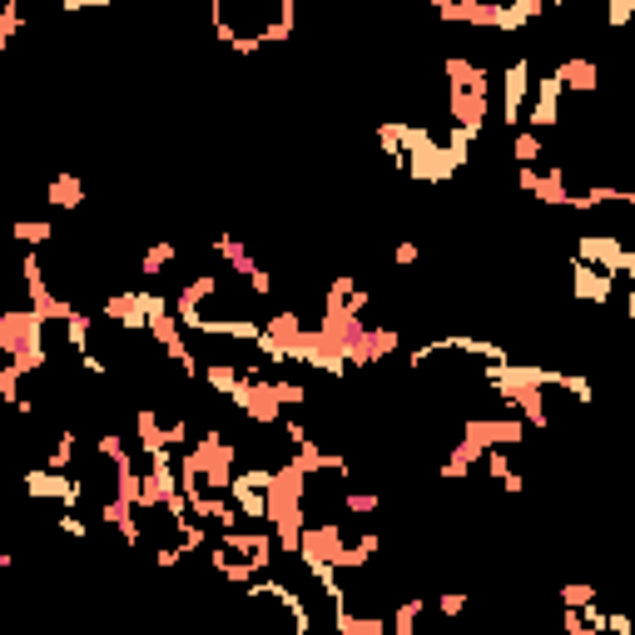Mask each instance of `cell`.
Wrapping results in <instances>:
<instances>
[{
    "instance_id": "e575fe53",
    "label": "cell",
    "mask_w": 635,
    "mask_h": 635,
    "mask_svg": "<svg viewBox=\"0 0 635 635\" xmlns=\"http://www.w3.org/2000/svg\"><path fill=\"white\" fill-rule=\"evenodd\" d=\"M437 611H442V616H462V611H467V596H462V591H447V596H437Z\"/></svg>"
},
{
    "instance_id": "7a4b0ae2",
    "label": "cell",
    "mask_w": 635,
    "mask_h": 635,
    "mask_svg": "<svg viewBox=\"0 0 635 635\" xmlns=\"http://www.w3.org/2000/svg\"><path fill=\"white\" fill-rule=\"evenodd\" d=\"M25 497L30 502H55V507H80L85 502V487H80V472H55V467H35L25 472Z\"/></svg>"
},
{
    "instance_id": "836d02e7",
    "label": "cell",
    "mask_w": 635,
    "mask_h": 635,
    "mask_svg": "<svg viewBox=\"0 0 635 635\" xmlns=\"http://www.w3.org/2000/svg\"><path fill=\"white\" fill-rule=\"evenodd\" d=\"M417 258H422V244H417V239H397V244H392V263H402V268H412Z\"/></svg>"
},
{
    "instance_id": "f546056e",
    "label": "cell",
    "mask_w": 635,
    "mask_h": 635,
    "mask_svg": "<svg viewBox=\"0 0 635 635\" xmlns=\"http://www.w3.org/2000/svg\"><path fill=\"white\" fill-rule=\"evenodd\" d=\"M273 392H278V402H283V412H293V407H303L308 402V387L293 378H273Z\"/></svg>"
},
{
    "instance_id": "4dcf8cb0",
    "label": "cell",
    "mask_w": 635,
    "mask_h": 635,
    "mask_svg": "<svg viewBox=\"0 0 635 635\" xmlns=\"http://www.w3.org/2000/svg\"><path fill=\"white\" fill-rule=\"evenodd\" d=\"M343 511L348 516H373V511H382V497L378 492H343Z\"/></svg>"
},
{
    "instance_id": "9c48e42d",
    "label": "cell",
    "mask_w": 635,
    "mask_h": 635,
    "mask_svg": "<svg viewBox=\"0 0 635 635\" xmlns=\"http://www.w3.org/2000/svg\"><path fill=\"white\" fill-rule=\"evenodd\" d=\"M526 100H531V55H516L502 70V120H507V129L521 125Z\"/></svg>"
},
{
    "instance_id": "2e32d148",
    "label": "cell",
    "mask_w": 635,
    "mask_h": 635,
    "mask_svg": "<svg viewBox=\"0 0 635 635\" xmlns=\"http://www.w3.org/2000/svg\"><path fill=\"white\" fill-rule=\"evenodd\" d=\"M40 199H45L50 209H60V214H75V209L85 204V179H80V174H50Z\"/></svg>"
},
{
    "instance_id": "3957f363",
    "label": "cell",
    "mask_w": 635,
    "mask_h": 635,
    "mask_svg": "<svg viewBox=\"0 0 635 635\" xmlns=\"http://www.w3.org/2000/svg\"><path fill=\"white\" fill-rule=\"evenodd\" d=\"M144 462H149V472H144V482H139L134 511H159L174 492H179V467H174V452H169V447H159V452L144 457Z\"/></svg>"
},
{
    "instance_id": "277c9868",
    "label": "cell",
    "mask_w": 635,
    "mask_h": 635,
    "mask_svg": "<svg viewBox=\"0 0 635 635\" xmlns=\"http://www.w3.org/2000/svg\"><path fill=\"white\" fill-rule=\"evenodd\" d=\"M462 437H472L477 447H521L531 432H526V422L511 412V417H462Z\"/></svg>"
},
{
    "instance_id": "ac0fdd59",
    "label": "cell",
    "mask_w": 635,
    "mask_h": 635,
    "mask_svg": "<svg viewBox=\"0 0 635 635\" xmlns=\"http://www.w3.org/2000/svg\"><path fill=\"white\" fill-rule=\"evenodd\" d=\"M303 328H308V323H303V313H298V308H278L273 318H263V338H268V343H278L283 353L293 348V338H298Z\"/></svg>"
},
{
    "instance_id": "1f68e13d",
    "label": "cell",
    "mask_w": 635,
    "mask_h": 635,
    "mask_svg": "<svg viewBox=\"0 0 635 635\" xmlns=\"http://www.w3.org/2000/svg\"><path fill=\"white\" fill-rule=\"evenodd\" d=\"M164 447H169V452L189 447V417H174V422H164Z\"/></svg>"
},
{
    "instance_id": "52a82bcc",
    "label": "cell",
    "mask_w": 635,
    "mask_h": 635,
    "mask_svg": "<svg viewBox=\"0 0 635 635\" xmlns=\"http://www.w3.org/2000/svg\"><path fill=\"white\" fill-rule=\"evenodd\" d=\"M621 283H626V278H616V273H606V268H596V263L571 258V293H576V303H596V308H606V303L616 298Z\"/></svg>"
},
{
    "instance_id": "cb8c5ba5",
    "label": "cell",
    "mask_w": 635,
    "mask_h": 635,
    "mask_svg": "<svg viewBox=\"0 0 635 635\" xmlns=\"http://www.w3.org/2000/svg\"><path fill=\"white\" fill-rule=\"evenodd\" d=\"M10 239H20L25 249H45L55 239V224L50 219H15L10 224Z\"/></svg>"
},
{
    "instance_id": "83f0119b",
    "label": "cell",
    "mask_w": 635,
    "mask_h": 635,
    "mask_svg": "<svg viewBox=\"0 0 635 635\" xmlns=\"http://www.w3.org/2000/svg\"><path fill=\"white\" fill-rule=\"evenodd\" d=\"M90 328H95V318H90L85 308H75V313L65 318V343H70L75 353H85V348H90Z\"/></svg>"
},
{
    "instance_id": "9a60e30c",
    "label": "cell",
    "mask_w": 635,
    "mask_h": 635,
    "mask_svg": "<svg viewBox=\"0 0 635 635\" xmlns=\"http://www.w3.org/2000/svg\"><path fill=\"white\" fill-rule=\"evenodd\" d=\"M531 199L546 204V209H566V204H571V174H566V164L541 169L536 184H531Z\"/></svg>"
},
{
    "instance_id": "d6986e66",
    "label": "cell",
    "mask_w": 635,
    "mask_h": 635,
    "mask_svg": "<svg viewBox=\"0 0 635 635\" xmlns=\"http://www.w3.org/2000/svg\"><path fill=\"white\" fill-rule=\"evenodd\" d=\"M159 447H164V422H159L154 407H139L134 412V452L139 457H154Z\"/></svg>"
},
{
    "instance_id": "30bf717a",
    "label": "cell",
    "mask_w": 635,
    "mask_h": 635,
    "mask_svg": "<svg viewBox=\"0 0 635 635\" xmlns=\"http://www.w3.org/2000/svg\"><path fill=\"white\" fill-rule=\"evenodd\" d=\"M219 546H229L234 556H244L254 571H268L278 561V546H273V531H244V526H224Z\"/></svg>"
},
{
    "instance_id": "5bb4252c",
    "label": "cell",
    "mask_w": 635,
    "mask_h": 635,
    "mask_svg": "<svg viewBox=\"0 0 635 635\" xmlns=\"http://www.w3.org/2000/svg\"><path fill=\"white\" fill-rule=\"evenodd\" d=\"M551 75L561 80L566 95H596V85H601V65L586 60V55H566V60H556Z\"/></svg>"
},
{
    "instance_id": "f1b7e54d",
    "label": "cell",
    "mask_w": 635,
    "mask_h": 635,
    "mask_svg": "<svg viewBox=\"0 0 635 635\" xmlns=\"http://www.w3.org/2000/svg\"><path fill=\"white\" fill-rule=\"evenodd\" d=\"M556 601L561 606H586V601H601V591L591 581H566V586H556Z\"/></svg>"
},
{
    "instance_id": "7c38bea8",
    "label": "cell",
    "mask_w": 635,
    "mask_h": 635,
    "mask_svg": "<svg viewBox=\"0 0 635 635\" xmlns=\"http://www.w3.org/2000/svg\"><path fill=\"white\" fill-rule=\"evenodd\" d=\"M293 462H298L308 477H323V472H328V477H353V462H348L343 452H328V447H318L313 437L293 447Z\"/></svg>"
},
{
    "instance_id": "8fae6325",
    "label": "cell",
    "mask_w": 635,
    "mask_h": 635,
    "mask_svg": "<svg viewBox=\"0 0 635 635\" xmlns=\"http://www.w3.org/2000/svg\"><path fill=\"white\" fill-rule=\"evenodd\" d=\"M561 100H566L561 80H556V75H541V80H536V100H531V110L521 115V125L536 129V134L556 129V125H561Z\"/></svg>"
},
{
    "instance_id": "4316f807",
    "label": "cell",
    "mask_w": 635,
    "mask_h": 635,
    "mask_svg": "<svg viewBox=\"0 0 635 635\" xmlns=\"http://www.w3.org/2000/svg\"><path fill=\"white\" fill-rule=\"evenodd\" d=\"M546 154V139L536 129H511V159L516 164H536Z\"/></svg>"
},
{
    "instance_id": "d4e9b609",
    "label": "cell",
    "mask_w": 635,
    "mask_h": 635,
    "mask_svg": "<svg viewBox=\"0 0 635 635\" xmlns=\"http://www.w3.org/2000/svg\"><path fill=\"white\" fill-rule=\"evenodd\" d=\"M75 447H80V432H75V427H60V432H55V447H50V457H45V467L75 472Z\"/></svg>"
},
{
    "instance_id": "7402d4cb",
    "label": "cell",
    "mask_w": 635,
    "mask_h": 635,
    "mask_svg": "<svg viewBox=\"0 0 635 635\" xmlns=\"http://www.w3.org/2000/svg\"><path fill=\"white\" fill-rule=\"evenodd\" d=\"M422 611H427V601H422V596H402V601H397V611L387 616V631H392V635H417Z\"/></svg>"
},
{
    "instance_id": "6da1fadb",
    "label": "cell",
    "mask_w": 635,
    "mask_h": 635,
    "mask_svg": "<svg viewBox=\"0 0 635 635\" xmlns=\"http://www.w3.org/2000/svg\"><path fill=\"white\" fill-rule=\"evenodd\" d=\"M0 358H10L20 378L45 373V363H50V353H45V323H40V313L30 303L0 313Z\"/></svg>"
},
{
    "instance_id": "e0dca14e",
    "label": "cell",
    "mask_w": 635,
    "mask_h": 635,
    "mask_svg": "<svg viewBox=\"0 0 635 635\" xmlns=\"http://www.w3.org/2000/svg\"><path fill=\"white\" fill-rule=\"evenodd\" d=\"M477 467H487V477H492V482H497V487H502L507 497H521V492H526V477H521V472L511 467L507 447H487Z\"/></svg>"
},
{
    "instance_id": "d590c367",
    "label": "cell",
    "mask_w": 635,
    "mask_h": 635,
    "mask_svg": "<svg viewBox=\"0 0 635 635\" xmlns=\"http://www.w3.org/2000/svg\"><path fill=\"white\" fill-rule=\"evenodd\" d=\"M561 631H566V635H591V631H586V621H581V606H566V616H561Z\"/></svg>"
},
{
    "instance_id": "4fadbf2b",
    "label": "cell",
    "mask_w": 635,
    "mask_h": 635,
    "mask_svg": "<svg viewBox=\"0 0 635 635\" xmlns=\"http://www.w3.org/2000/svg\"><path fill=\"white\" fill-rule=\"evenodd\" d=\"M105 318H110L120 333H144V288L105 293Z\"/></svg>"
},
{
    "instance_id": "8992f818",
    "label": "cell",
    "mask_w": 635,
    "mask_h": 635,
    "mask_svg": "<svg viewBox=\"0 0 635 635\" xmlns=\"http://www.w3.org/2000/svg\"><path fill=\"white\" fill-rule=\"evenodd\" d=\"M492 115V90H467V85H447V120L457 129H467L472 139L482 134Z\"/></svg>"
},
{
    "instance_id": "5b68a950",
    "label": "cell",
    "mask_w": 635,
    "mask_h": 635,
    "mask_svg": "<svg viewBox=\"0 0 635 635\" xmlns=\"http://www.w3.org/2000/svg\"><path fill=\"white\" fill-rule=\"evenodd\" d=\"M581 263H596V268H606V273H616V278H626L635 273V254L621 244V239H611V234H581L576 239V254Z\"/></svg>"
},
{
    "instance_id": "ba28073f",
    "label": "cell",
    "mask_w": 635,
    "mask_h": 635,
    "mask_svg": "<svg viewBox=\"0 0 635 635\" xmlns=\"http://www.w3.org/2000/svg\"><path fill=\"white\" fill-rule=\"evenodd\" d=\"M397 348H402V333L392 323H368L363 338L348 348V368H378L382 358H392Z\"/></svg>"
},
{
    "instance_id": "484cf974",
    "label": "cell",
    "mask_w": 635,
    "mask_h": 635,
    "mask_svg": "<svg viewBox=\"0 0 635 635\" xmlns=\"http://www.w3.org/2000/svg\"><path fill=\"white\" fill-rule=\"evenodd\" d=\"M174 258H179V244H174V239H154V244L144 249V258H139V273L154 278V273H164Z\"/></svg>"
},
{
    "instance_id": "f35d334b",
    "label": "cell",
    "mask_w": 635,
    "mask_h": 635,
    "mask_svg": "<svg viewBox=\"0 0 635 635\" xmlns=\"http://www.w3.org/2000/svg\"><path fill=\"white\" fill-rule=\"evenodd\" d=\"M556 5H576V0H556Z\"/></svg>"
},
{
    "instance_id": "d6a6232c",
    "label": "cell",
    "mask_w": 635,
    "mask_h": 635,
    "mask_svg": "<svg viewBox=\"0 0 635 635\" xmlns=\"http://www.w3.org/2000/svg\"><path fill=\"white\" fill-rule=\"evenodd\" d=\"M631 15H635V0H611L606 25H611V30H626V25H631Z\"/></svg>"
},
{
    "instance_id": "74e56055",
    "label": "cell",
    "mask_w": 635,
    "mask_h": 635,
    "mask_svg": "<svg viewBox=\"0 0 635 635\" xmlns=\"http://www.w3.org/2000/svg\"><path fill=\"white\" fill-rule=\"evenodd\" d=\"M10 561H15V556H10V551L0 546V571H10Z\"/></svg>"
},
{
    "instance_id": "ffe728a7",
    "label": "cell",
    "mask_w": 635,
    "mask_h": 635,
    "mask_svg": "<svg viewBox=\"0 0 635 635\" xmlns=\"http://www.w3.org/2000/svg\"><path fill=\"white\" fill-rule=\"evenodd\" d=\"M209 249H214V254L224 258V263H229V268H234L239 278H249V273L258 268V258L249 254V244H244V239H234V234H219V239H214Z\"/></svg>"
},
{
    "instance_id": "44dd1931",
    "label": "cell",
    "mask_w": 635,
    "mask_h": 635,
    "mask_svg": "<svg viewBox=\"0 0 635 635\" xmlns=\"http://www.w3.org/2000/svg\"><path fill=\"white\" fill-rule=\"evenodd\" d=\"M224 492H229V502L239 507V516H244V521H263V487H249L244 477H234Z\"/></svg>"
},
{
    "instance_id": "8d00e7d4",
    "label": "cell",
    "mask_w": 635,
    "mask_h": 635,
    "mask_svg": "<svg viewBox=\"0 0 635 635\" xmlns=\"http://www.w3.org/2000/svg\"><path fill=\"white\" fill-rule=\"evenodd\" d=\"M606 631H611V635H631V616H621V611H616V616H606Z\"/></svg>"
},
{
    "instance_id": "603a6c76",
    "label": "cell",
    "mask_w": 635,
    "mask_h": 635,
    "mask_svg": "<svg viewBox=\"0 0 635 635\" xmlns=\"http://www.w3.org/2000/svg\"><path fill=\"white\" fill-rule=\"evenodd\" d=\"M239 373H244L239 363H229V358H214V363H204V373H199V378H204V387H209V392L229 397V392H234V382H239Z\"/></svg>"
}]
</instances>
